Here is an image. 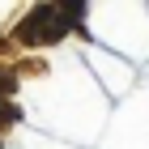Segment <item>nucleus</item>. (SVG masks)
Instances as JSON below:
<instances>
[{
  "label": "nucleus",
  "instance_id": "f257e3e1",
  "mask_svg": "<svg viewBox=\"0 0 149 149\" xmlns=\"http://www.w3.org/2000/svg\"><path fill=\"white\" fill-rule=\"evenodd\" d=\"M13 90H17V72H13V68H0V98L13 94Z\"/></svg>",
  "mask_w": 149,
  "mask_h": 149
},
{
  "label": "nucleus",
  "instance_id": "f03ea898",
  "mask_svg": "<svg viewBox=\"0 0 149 149\" xmlns=\"http://www.w3.org/2000/svg\"><path fill=\"white\" fill-rule=\"evenodd\" d=\"M9 119H22V111L13 102H0V124H9Z\"/></svg>",
  "mask_w": 149,
  "mask_h": 149
}]
</instances>
